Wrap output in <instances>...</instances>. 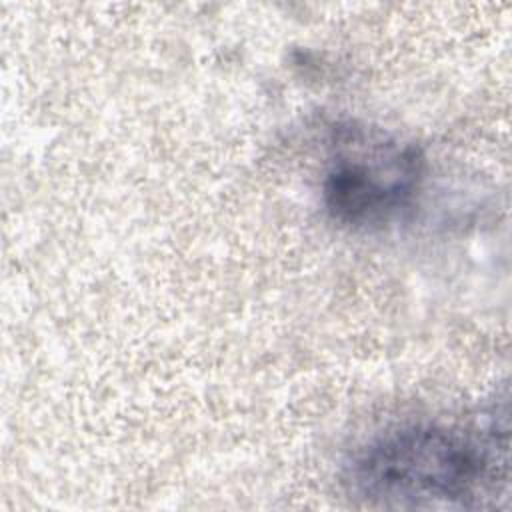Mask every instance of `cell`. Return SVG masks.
Here are the masks:
<instances>
[{
    "instance_id": "6da1fadb",
    "label": "cell",
    "mask_w": 512,
    "mask_h": 512,
    "mask_svg": "<svg viewBox=\"0 0 512 512\" xmlns=\"http://www.w3.org/2000/svg\"><path fill=\"white\" fill-rule=\"evenodd\" d=\"M508 448L498 428L412 422L358 448L346 464L350 496L370 508H480L506 488Z\"/></svg>"
},
{
    "instance_id": "7a4b0ae2",
    "label": "cell",
    "mask_w": 512,
    "mask_h": 512,
    "mask_svg": "<svg viewBox=\"0 0 512 512\" xmlns=\"http://www.w3.org/2000/svg\"><path fill=\"white\" fill-rule=\"evenodd\" d=\"M424 170V154L414 142L368 124H336L320 182L322 206L340 228L386 230L414 210Z\"/></svg>"
}]
</instances>
